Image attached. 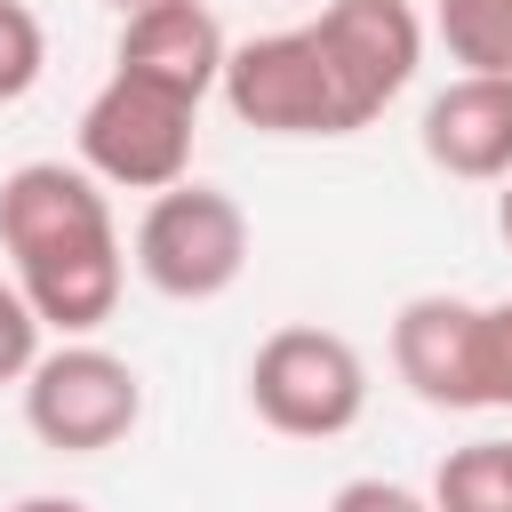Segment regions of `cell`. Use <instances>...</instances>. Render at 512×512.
Segmentation results:
<instances>
[{"mask_svg":"<svg viewBox=\"0 0 512 512\" xmlns=\"http://www.w3.org/2000/svg\"><path fill=\"white\" fill-rule=\"evenodd\" d=\"M240 128L256 136H360L352 120V96L320 48L312 24H288V32H256L224 56V88Z\"/></svg>","mask_w":512,"mask_h":512,"instance_id":"4","label":"cell"},{"mask_svg":"<svg viewBox=\"0 0 512 512\" xmlns=\"http://www.w3.org/2000/svg\"><path fill=\"white\" fill-rule=\"evenodd\" d=\"M8 512H88L80 496H56V488H40V496H16Z\"/></svg>","mask_w":512,"mask_h":512,"instance_id":"17","label":"cell"},{"mask_svg":"<svg viewBox=\"0 0 512 512\" xmlns=\"http://www.w3.org/2000/svg\"><path fill=\"white\" fill-rule=\"evenodd\" d=\"M432 512H512V440H464L432 472Z\"/></svg>","mask_w":512,"mask_h":512,"instance_id":"12","label":"cell"},{"mask_svg":"<svg viewBox=\"0 0 512 512\" xmlns=\"http://www.w3.org/2000/svg\"><path fill=\"white\" fill-rule=\"evenodd\" d=\"M48 72V32L24 0H0V104H24Z\"/></svg>","mask_w":512,"mask_h":512,"instance_id":"13","label":"cell"},{"mask_svg":"<svg viewBox=\"0 0 512 512\" xmlns=\"http://www.w3.org/2000/svg\"><path fill=\"white\" fill-rule=\"evenodd\" d=\"M392 376L448 416H480V304L472 296H408L392 312Z\"/></svg>","mask_w":512,"mask_h":512,"instance_id":"8","label":"cell"},{"mask_svg":"<svg viewBox=\"0 0 512 512\" xmlns=\"http://www.w3.org/2000/svg\"><path fill=\"white\" fill-rule=\"evenodd\" d=\"M416 144L440 176L456 184H504L512 176V80H480V72H456L424 120H416Z\"/></svg>","mask_w":512,"mask_h":512,"instance_id":"10","label":"cell"},{"mask_svg":"<svg viewBox=\"0 0 512 512\" xmlns=\"http://www.w3.org/2000/svg\"><path fill=\"white\" fill-rule=\"evenodd\" d=\"M24 424L56 456H104L144 424V376L96 336H64L24 376Z\"/></svg>","mask_w":512,"mask_h":512,"instance_id":"6","label":"cell"},{"mask_svg":"<svg viewBox=\"0 0 512 512\" xmlns=\"http://www.w3.org/2000/svg\"><path fill=\"white\" fill-rule=\"evenodd\" d=\"M496 232H504V248H512V176H504V192H496Z\"/></svg>","mask_w":512,"mask_h":512,"instance_id":"18","label":"cell"},{"mask_svg":"<svg viewBox=\"0 0 512 512\" xmlns=\"http://www.w3.org/2000/svg\"><path fill=\"white\" fill-rule=\"evenodd\" d=\"M136 272L168 304H208L248 272V208L224 184H168L136 216Z\"/></svg>","mask_w":512,"mask_h":512,"instance_id":"5","label":"cell"},{"mask_svg":"<svg viewBox=\"0 0 512 512\" xmlns=\"http://www.w3.org/2000/svg\"><path fill=\"white\" fill-rule=\"evenodd\" d=\"M328 512H432V496H416V488H400V480L360 472V480H344V488L328 496Z\"/></svg>","mask_w":512,"mask_h":512,"instance_id":"16","label":"cell"},{"mask_svg":"<svg viewBox=\"0 0 512 512\" xmlns=\"http://www.w3.org/2000/svg\"><path fill=\"white\" fill-rule=\"evenodd\" d=\"M248 408L280 440H336L368 416V360L344 328L288 320L248 360Z\"/></svg>","mask_w":512,"mask_h":512,"instance_id":"2","label":"cell"},{"mask_svg":"<svg viewBox=\"0 0 512 512\" xmlns=\"http://www.w3.org/2000/svg\"><path fill=\"white\" fill-rule=\"evenodd\" d=\"M40 336H48V320L32 312V296L16 280H0V384H24L32 376V360L48 352Z\"/></svg>","mask_w":512,"mask_h":512,"instance_id":"14","label":"cell"},{"mask_svg":"<svg viewBox=\"0 0 512 512\" xmlns=\"http://www.w3.org/2000/svg\"><path fill=\"white\" fill-rule=\"evenodd\" d=\"M312 32H320V48H328V64H336V80H344V96L360 112V128L384 120V104L424 64V16L408 0H328L312 16Z\"/></svg>","mask_w":512,"mask_h":512,"instance_id":"7","label":"cell"},{"mask_svg":"<svg viewBox=\"0 0 512 512\" xmlns=\"http://www.w3.org/2000/svg\"><path fill=\"white\" fill-rule=\"evenodd\" d=\"M224 56H232V40H224L208 0H160V8L120 16L112 72H144V80H160V88L200 104V96L224 88Z\"/></svg>","mask_w":512,"mask_h":512,"instance_id":"9","label":"cell"},{"mask_svg":"<svg viewBox=\"0 0 512 512\" xmlns=\"http://www.w3.org/2000/svg\"><path fill=\"white\" fill-rule=\"evenodd\" d=\"M480 408H512V296L480 304Z\"/></svg>","mask_w":512,"mask_h":512,"instance_id":"15","label":"cell"},{"mask_svg":"<svg viewBox=\"0 0 512 512\" xmlns=\"http://www.w3.org/2000/svg\"><path fill=\"white\" fill-rule=\"evenodd\" d=\"M112 184H96L80 160H24L0 176V256L8 280L32 296V312L56 336H96L120 312L128 248L112 224Z\"/></svg>","mask_w":512,"mask_h":512,"instance_id":"1","label":"cell"},{"mask_svg":"<svg viewBox=\"0 0 512 512\" xmlns=\"http://www.w3.org/2000/svg\"><path fill=\"white\" fill-rule=\"evenodd\" d=\"M112 8H120V16H136V8H160V0H112Z\"/></svg>","mask_w":512,"mask_h":512,"instance_id":"19","label":"cell"},{"mask_svg":"<svg viewBox=\"0 0 512 512\" xmlns=\"http://www.w3.org/2000/svg\"><path fill=\"white\" fill-rule=\"evenodd\" d=\"M432 32L456 72L512 80V0H432Z\"/></svg>","mask_w":512,"mask_h":512,"instance_id":"11","label":"cell"},{"mask_svg":"<svg viewBox=\"0 0 512 512\" xmlns=\"http://www.w3.org/2000/svg\"><path fill=\"white\" fill-rule=\"evenodd\" d=\"M192 128H200L192 96L144 72H112L80 104V168L112 192H168L192 176Z\"/></svg>","mask_w":512,"mask_h":512,"instance_id":"3","label":"cell"}]
</instances>
